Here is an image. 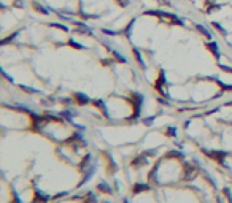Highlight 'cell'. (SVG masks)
<instances>
[]
</instances>
